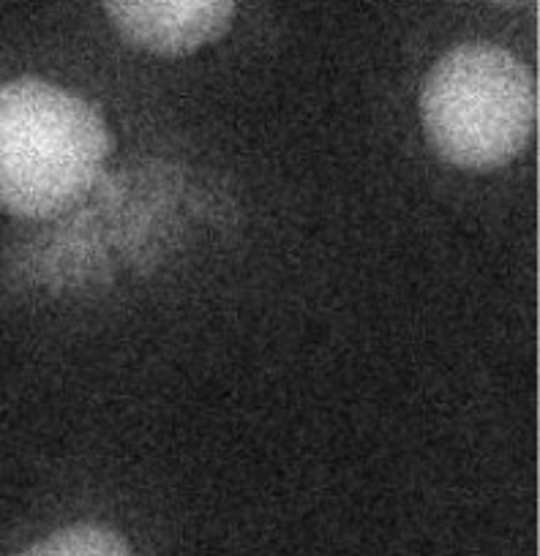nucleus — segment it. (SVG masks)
Instances as JSON below:
<instances>
[{
	"instance_id": "obj_4",
	"label": "nucleus",
	"mask_w": 540,
	"mask_h": 556,
	"mask_svg": "<svg viewBox=\"0 0 540 556\" xmlns=\"http://www.w3.org/2000/svg\"><path fill=\"white\" fill-rule=\"evenodd\" d=\"M17 556H134V551L123 534L104 523H72Z\"/></svg>"
},
{
	"instance_id": "obj_2",
	"label": "nucleus",
	"mask_w": 540,
	"mask_h": 556,
	"mask_svg": "<svg viewBox=\"0 0 540 556\" xmlns=\"http://www.w3.org/2000/svg\"><path fill=\"white\" fill-rule=\"evenodd\" d=\"M418 110L429 146L448 164L486 173L524 151L538 115V90L511 50L469 41L429 68Z\"/></svg>"
},
{
	"instance_id": "obj_5",
	"label": "nucleus",
	"mask_w": 540,
	"mask_h": 556,
	"mask_svg": "<svg viewBox=\"0 0 540 556\" xmlns=\"http://www.w3.org/2000/svg\"><path fill=\"white\" fill-rule=\"evenodd\" d=\"M494 3H518V0H494Z\"/></svg>"
},
{
	"instance_id": "obj_3",
	"label": "nucleus",
	"mask_w": 540,
	"mask_h": 556,
	"mask_svg": "<svg viewBox=\"0 0 540 556\" xmlns=\"http://www.w3.org/2000/svg\"><path fill=\"white\" fill-rule=\"evenodd\" d=\"M128 45L153 55H189L229 28L238 0H101Z\"/></svg>"
},
{
	"instance_id": "obj_1",
	"label": "nucleus",
	"mask_w": 540,
	"mask_h": 556,
	"mask_svg": "<svg viewBox=\"0 0 540 556\" xmlns=\"http://www.w3.org/2000/svg\"><path fill=\"white\" fill-rule=\"evenodd\" d=\"M112 153L90 101L36 77L0 85V211L52 218L99 184Z\"/></svg>"
}]
</instances>
